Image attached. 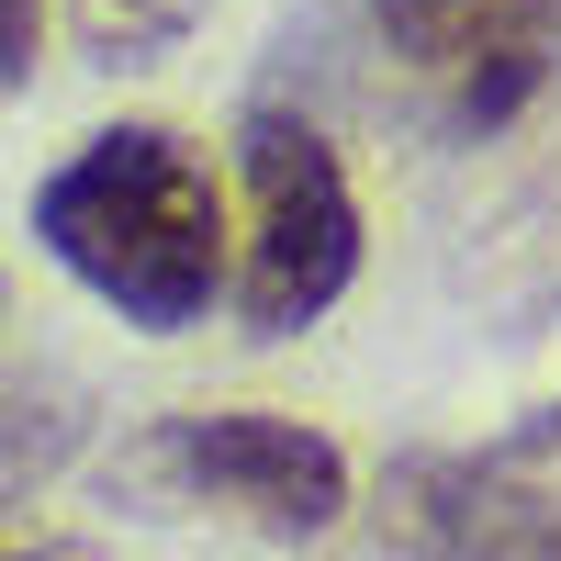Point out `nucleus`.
Here are the masks:
<instances>
[{"mask_svg":"<svg viewBox=\"0 0 561 561\" xmlns=\"http://www.w3.org/2000/svg\"><path fill=\"white\" fill-rule=\"evenodd\" d=\"M34 237L79 293H102L124 325L180 337L225 293V192L214 158L169 124H102L68 169L34 180Z\"/></svg>","mask_w":561,"mask_h":561,"instance_id":"obj_1","label":"nucleus"},{"mask_svg":"<svg viewBox=\"0 0 561 561\" xmlns=\"http://www.w3.org/2000/svg\"><path fill=\"white\" fill-rule=\"evenodd\" d=\"M237 180H248L237 314H248V337H304L359 280V192L304 113H248L237 124Z\"/></svg>","mask_w":561,"mask_h":561,"instance_id":"obj_2","label":"nucleus"},{"mask_svg":"<svg viewBox=\"0 0 561 561\" xmlns=\"http://www.w3.org/2000/svg\"><path fill=\"white\" fill-rule=\"evenodd\" d=\"M147 460L192 494V505H237V517L280 528V539H325L348 517V449L304 427V415H169L147 438Z\"/></svg>","mask_w":561,"mask_h":561,"instance_id":"obj_3","label":"nucleus"},{"mask_svg":"<svg viewBox=\"0 0 561 561\" xmlns=\"http://www.w3.org/2000/svg\"><path fill=\"white\" fill-rule=\"evenodd\" d=\"M370 23L449 102L460 135L517 124L561 79V0H370Z\"/></svg>","mask_w":561,"mask_h":561,"instance_id":"obj_4","label":"nucleus"},{"mask_svg":"<svg viewBox=\"0 0 561 561\" xmlns=\"http://www.w3.org/2000/svg\"><path fill=\"white\" fill-rule=\"evenodd\" d=\"M203 12H214V0H68L79 57H90V68H158Z\"/></svg>","mask_w":561,"mask_h":561,"instance_id":"obj_5","label":"nucleus"},{"mask_svg":"<svg viewBox=\"0 0 561 561\" xmlns=\"http://www.w3.org/2000/svg\"><path fill=\"white\" fill-rule=\"evenodd\" d=\"M34 45H45V0H0V102L34 79Z\"/></svg>","mask_w":561,"mask_h":561,"instance_id":"obj_6","label":"nucleus"},{"mask_svg":"<svg viewBox=\"0 0 561 561\" xmlns=\"http://www.w3.org/2000/svg\"><path fill=\"white\" fill-rule=\"evenodd\" d=\"M0 561H12V550H0Z\"/></svg>","mask_w":561,"mask_h":561,"instance_id":"obj_7","label":"nucleus"}]
</instances>
